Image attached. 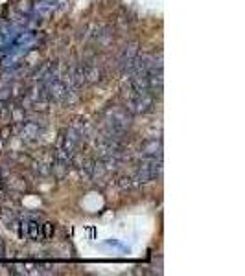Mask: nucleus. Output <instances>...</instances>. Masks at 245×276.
Masks as SVG:
<instances>
[{"mask_svg": "<svg viewBox=\"0 0 245 276\" xmlns=\"http://www.w3.org/2000/svg\"><path fill=\"white\" fill-rule=\"evenodd\" d=\"M105 136L122 140L131 129V113L126 107H109L104 114Z\"/></svg>", "mask_w": 245, "mask_h": 276, "instance_id": "obj_1", "label": "nucleus"}, {"mask_svg": "<svg viewBox=\"0 0 245 276\" xmlns=\"http://www.w3.org/2000/svg\"><path fill=\"white\" fill-rule=\"evenodd\" d=\"M162 175V159H142V162L135 169L137 184L153 183Z\"/></svg>", "mask_w": 245, "mask_h": 276, "instance_id": "obj_2", "label": "nucleus"}, {"mask_svg": "<svg viewBox=\"0 0 245 276\" xmlns=\"http://www.w3.org/2000/svg\"><path fill=\"white\" fill-rule=\"evenodd\" d=\"M153 105H155V96L150 92H138V90H133L128 94L126 98V109H128L131 114H146L153 111Z\"/></svg>", "mask_w": 245, "mask_h": 276, "instance_id": "obj_3", "label": "nucleus"}, {"mask_svg": "<svg viewBox=\"0 0 245 276\" xmlns=\"http://www.w3.org/2000/svg\"><path fill=\"white\" fill-rule=\"evenodd\" d=\"M140 157L142 159H162V142L153 138L140 145Z\"/></svg>", "mask_w": 245, "mask_h": 276, "instance_id": "obj_4", "label": "nucleus"}, {"mask_svg": "<svg viewBox=\"0 0 245 276\" xmlns=\"http://www.w3.org/2000/svg\"><path fill=\"white\" fill-rule=\"evenodd\" d=\"M138 54H140V52H138L137 42H133V44H129V46L124 48L122 56H120V66H122L124 72L131 70V66H133V63L137 61Z\"/></svg>", "mask_w": 245, "mask_h": 276, "instance_id": "obj_5", "label": "nucleus"}, {"mask_svg": "<svg viewBox=\"0 0 245 276\" xmlns=\"http://www.w3.org/2000/svg\"><path fill=\"white\" fill-rule=\"evenodd\" d=\"M41 135H43V127L39 126L35 120L26 122L22 126V129H20V136H22V140L26 142H35L37 138H41Z\"/></svg>", "mask_w": 245, "mask_h": 276, "instance_id": "obj_6", "label": "nucleus"}]
</instances>
